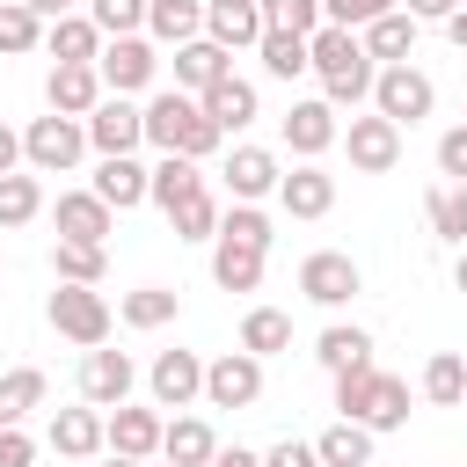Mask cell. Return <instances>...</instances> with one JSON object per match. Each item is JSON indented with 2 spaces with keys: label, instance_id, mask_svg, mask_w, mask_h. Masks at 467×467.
Segmentation results:
<instances>
[{
  "label": "cell",
  "instance_id": "8",
  "mask_svg": "<svg viewBox=\"0 0 467 467\" xmlns=\"http://www.w3.org/2000/svg\"><path fill=\"white\" fill-rule=\"evenodd\" d=\"M95 73H102V88H109V95H139V88H153L161 58H153V44H146V36H109V44H102V58H95Z\"/></svg>",
  "mask_w": 467,
  "mask_h": 467
},
{
  "label": "cell",
  "instance_id": "13",
  "mask_svg": "<svg viewBox=\"0 0 467 467\" xmlns=\"http://www.w3.org/2000/svg\"><path fill=\"white\" fill-rule=\"evenodd\" d=\"M146 387H153V409H190L204 394V358L197 350H161L153 372H146Z\"/></svg>",
  "mask_w": 467,
  "mask_h": 467
},
{
  "label": "cell",
  "instance_id": "56",
  "mask_svg": "<svg viewBox=\"0 0 467 467\" xmlns=\"http://www.w3.org/2000/svg\"><path fill=\"white\" fill-rule=\"evenodd\" d=\"M102 467H146V460H124V452H109V460H102Z\"/></svg>",
  "mask_w": 467,
  "mask_h": 467
},
{
  "label": "cell",
  "instance_id": "29",
  "mask_svg": "<svg viewBox=\"0 0 467 467\" xmlns=\"http://www.w3.org/2000/svg\"><path fill=\"white\" fill-rule=\"evenodd\" d=\"M44 394H51V379H44L36 365H15V372H0V423H29V416L44 409Z\"/></svg>",
  "mask_w": 467,
  "mask_h": 467
},
{
  "label": "cell",
  "instance_id": "40",
  "mask_svg": "<svg viewBox=\"0 0 467 467\" xmlns=\"http://www.w3.org/2000/svg\"><path fill=\"white\" fill-rule=\"evenodd\" d=\"M401 423H409V379H401V372H379L372 409H365V431L379 438V431H401Z\"/></svg>",
  "mask_w": 467,
  "mask_h": 467
},
{
  "label": "cell",
  "instance_id": "20",
  "mask_svg": "<svg viewBox=\"0 0 467 467\" xmlns=\"http://www.w3.org/2000/svg\"><path fill=\"white\" fill-rule=\"evenodd\" d=\"M88 190H95L109 212H131V204H146V197H153V168H139L131 153H117V161H102V168H95V182H88Z\"/></svg>",
  "mask_w": 467,
  "mask_h": 467
},
{
  "label": "cell",
  "instance_id": "48",
  "mask_svg": "<svg viewBox=\"0 0 467 467\" xmlns=\"http://www.w3.org/2000/svg\"><path fill=\"white\" fill-rule=\"evenodd\" d=\"M438 175H452V190H467V124H452L438 139Z\"/></svg>",
  "mask_w": 467,
  "mask_h": 467
},
{
  "label": "cell",
  "instance_id": "44",
  "mask_svg": "<svg viewBox=\"0 0 467 467\" xmlns=\"http://www.w3.org/2000/svg\"><path fill=\"white\" fill-rule=\"evenodd\" d=\"M146 7H153V0H88V22H95L102 36H139V29H146Z\"/></svg>",
  "mask_w": 467,
  "mask_h": 467
},
{
  "label": "cell",
  "instance_id": "42",
  "mask_svg": "<svg viewBox=\"0 0 467 467\" xmlns=\"http://www.w3.org/2000/svg\"><path fill=\"white\" fill-rule=\"evenodd\" d=\"M219 234H226V241H248V248H263V255H270V241H277V226H270L263 204H226Z\"/></svg>",
  "mask_w": 467,
  "mask_h": 467
},
{
  "label": "cell",
  "instance_id": "9",
  "mask_svg": "<svg viewBox=\"0 0 467 467\" xmlns=\"http://www.w3.org/2000/svg\"><path fill=\"white\" fill-rule=\"evenodd\" d=\"M131 379H139V372H131L124 350H109V343H102V350H80V401H88V409H124V401H131Z\"/></svg>",
  "mask_w": 467,
  "mask_h": 467
},
{
  "label": "cell",
  "instance_id": "38",
  "mask_svg": "<svg viewBox=\"0 0 467 467\" xmlns=\"http://www.w3.org/2000/svg\"><path fill=\"white\" fill-rule=\"evenodd\" d=\"M44 15H29L22 0H0V58H22V51H44Z\"/></svg>",
  "mask_w": 467,
  "mask_h": 467
},
{
  "label": "cell",
  "instance_id": "34",
  "mask_svg": "<svg viewBox=\"0 0 467 467\" xmlns=\"http://www.w3.org/2000/svg\"><path fill=\"white\" fill-rule=\"evenodd\" d=\"M197 190H204V175H197L190 153H161V161H153V204H161V212H175V204L197 197Z\"/></svg>",
  "mask_w": 467,
  "mask_h": 467
},
{
  "label": "cell",
  "instance_id": "1",
  "mask_svg": "<svg viewBox=\"0 0 467 467\" xmlns=\"http://www.w3.org/2000/svg\"><path fill=\"white\" fill-rule=\"evenodd\" d=\"M306 51H314V73H321V102H328V109H358V102L372 95L379 66H372V51H365L358 29L321 22V29L306 36Z\"/></svg>",
  "mask_w": 467,
  "mask_h": 467
},
{
  "label": "cell",
  "instance_id": "3",
  "mask_svg": "<svg viewBox=\"0 0 467 467\" xmlns=\"http://www.w3.org/2000/svg\"><path fill=\"white\" fill-rule=\"evenodd\" d=\"M44 314H51V328H58L66 343H80V350H102L109 328H117V314H109V299H102L95 285H58Z\"/></svg>",
  "mask_w": 467,
  "mask_h": 467
},
{
  "label": "cell",
  "instance_id": "6",
  "mask_svg": "<svg viewBox=\"0 0 467 467\" xmlns=\"http://www.w3.org/2000/svg\"><path fill=\"white\" fill-rule=\"evenodd\" d=\"M299 292H306L314 306H350V299L365 292V270H358L343 248H314V255L299 263Z\"/></svg>",
  "mask_w": 467,
  "mask_h": 467
},
{
  "label": "cell",
  "instance_id": "32",
  "mask_svg": "<svg viewBox=\"0 0 467 467\" xmlns=\"http://www.w3.org/2000/svg\"><path fill=\"white\" fill-rule=\"evenodd\" d=\"M314 452H321V467H372V431L336 416V423L314 438Z\"/></svg>",
  "mask_w": 467,
  "mask_h": 467
},
{
  "label": "cell",
  "instance_id": "36",
  "mask_svg": "<svg viewBox=\"0 0 467 467\" xmlns=\"http://www.w3.org/2000/svg\"><path fill=\"white\" fill-rule=\"evenodd\" d=\"M314 358H321V372H350V365H372V336L365 328H321V343H314Z\"/></svg>",
  "mask_w": 467,
  "mask_h": 467
},
{
  "label": "cell",
  "instance_id": "41",
  "mask_svg": "<svg viewBox=\"0 0 467 467\" xmlns=\"http://www.w3.org/2000/svg\"><path fill=\"white\" fill-rule=\"evenodd\" d=\"M36 212H44V182H36V175H22V168H15V175H0V234H7V226H29Z\"/></svg>",
  "mask_w": 467,
  "mask_h": 467
},
{
  "label": "cell",
  "instance_id": "5",
  "mask_svg": "<svg viewBox=\"0 0 467 467\" xmlns=\"http://www.w3.org/2000/svg\"><path fill=\"white\" fill-rule=\"evenodd\" d=\"M372 109L387 117V124H423L431 109H438V88H431V73H416V66H379V80H372Z\"/></svg>",
  "mask_w": 467,
  "mask_h": 467
},
{
  "label": "cell",
  "instance_id": "24",
  "mask_svg": "<svg viewBox=\"0 0 467 467\" xmlns=\"http://www.w3.org/2000/svg\"><path fill=\"white\" fill-rule=\"evenodd\" d=\"M226 73H234V51H219L212 36H197V44L175 51V88H182V95H204V88L226 80Z\"/></svg>",
  "mask_w": 467,
  "mask_h": 467
},
{
  "label": "cell",
  "instance_id": "37",
  "mask_svg": "<svg viewBox=\"0 0 467 467\" xmlns=\"http://www.w3.org/2000/svg\"><path fill=\"white\" fill-rule=\"evenodd\" d=\"M423 401H431V409L467 401V358H460V350H438V358L423 365Z\"/></svg>",
  "mask_w": 467,
  "mask_h": 467
},
{
  "label": "cell",
  "instance_id": "54",
  "mask_svg": "<svg viewBox=\"0 0 467 467\" xmlns=\"http://www.w3.org/2000/svg\"><path fill=\"white\" fill-rule=\"evenodd\" d=\"M445 36H452V51H467V7H452V15H445Z\"/></svg>",
  "mask_w": 467,
  "mask_h": 467
},
{
  "label": "cell",
  "instance_id": "55",
  "mask_svg": "<svg viewBox=\"0 0 467 467\" xmlns=\"http://www.w3.org/2000/svg\"><path fill=\"white\" fill-rule=\"evenodd\" d=\"M29 15H44V22H58V15H73V0H22Z\"/></svg>",
  "mask_w": 467,
  "mask_h": 467
},
{
  "label": "cell",
  "instance_id": "25",
  "mask_svg": "<svg viewBox=\"0 0 467 467\" xmlns=\"http://www.w3.org/2000/svg\"><path fill=\"white\" fill-rule=\"evenodd\" d=\"M197 102H204V117H212L219 131H241V124H255V80H241V73L212 80Z\"/></svg>",
  "mask_w": 467,
  "mask_h": 467
},
{
  "label": "cell",
  "instance_id": "15",
  "mask_svg": "<svg viewBox=\"0 0 467 467\" xmlns=\"http://www.w3.org/2000/svg\"><path fill=\"white\" fill-rule=\"evenodd\" d=\"M263 0H204V36L219 51H255L263 44Z\"/></svg>",
  "mask_w": 467,
  "mask_h": 467
},
{
  "label": "cell",
  "instance_id": "27",
  "mask_svg": "<svg viewBox=\"0 0 467 467\" xmlns=\"http://www.w3.org/2000/svg\"><path fill=\"white\" fill-rule=\"evenodd\" d=\"M212 452H219V431L204 416H175L161 431V460H175V467H212Z\"/></svg>",
  "mask_w": 467,
  "mask_h": 467
},
{
  "label": "cell",
  "instance_id": "57",
  "mask_svg": "<svg viewBox=\"0 0 467 467\" xmlns=\"http://www.w3.org/2000/svg\"><path fill=\"white\" fill-rule=\"evenodd\" d=\"M452 285H460V292H467V255H460V270H452Z\"/></svg>",
  "mask_w": 467,
  "mask_h": 467
},
{
  "label": "cell",
  "instance_id": "39",
  "mask_svg": "<svg viewBox=\"0 0 467 467\" xmlns=\"http://www.w3.org/2000/svg\"><path fill=\"white\" fill-rule=\"evenodd\" d=\"M219 197L212 190H197V197H182L175 212H168V226H175V241H219Z\"/></svg>",
  "mask_w": 467,
  "mask_h": 467
},
{
  "label": "cell",
  "instance_id": "47",
  "mask_svg": "<svg viewBox=\"0 0 467 467\" xmlns=\"http://www.w3.org/2000/svg\"><path fill=\"white\" fill-rule=\"evenodd\" d=\"M401 0H321V22H336V29H372L379 15H394Z\"/></svg>",
  "mask_w": 467,
  "mask_h": 467
},
{
  "label": "cell",
  "instance_id": "33",
  "mask_svg": "<svg viewBox=\"0 0 467 467\" xmlns=\"http://www.w3.org/2000/svg\"><path fill=\"white\" fill-rule=\"evenodd\" d=\"M263 73L270 80H299V73H314V51H306V36H292V29H263Z\"/></svg>",
  "mask_w": 467,
  "mask_h": 467
},
{
  "label": "cell",
  "instance_id": "35",
  "mask_svg": "<svg viewBox=\"0 0 467 467\" xmlns=\"http://www.w3.org/2000/svg\"><path fill=\"white\" fill-rule=\"evenodd\" d=\"M51 270H58V285H102L109 248H95V241H58V248H51Z\"/></svg>",
  "mask_w": 467,
  "mask_h": 467
},
{
  "label": "cell",
  "instance_id": "22",
  "mask_svg": "<svg viewBox=\"0 0 467 467\" xmlns=\"http://www.w3.org/2000/svg\"><path fill=\"white\" fill-rule=\"evenodd\" d=\"M44 51H51V66H95L102 58V29L88 15H58L44 29Z\"/></svg>",
  "mask_w": 467,
  "mask_h": 467
},
{
  "label": "cell",
  "instance_id": "4",
  "mask_svg": "<svg viewBox=\"0 0 467 467\" xmlns=\"http://www.w3.org/2000/svg\"><path fill=\"white\" fill-rule=\"evenodd\" d=\"M88 153V124L80 117H29V131H22V161L36 168V175H66L73 161Z\"/></svg>",
  "mask_w": 467,
  "mask_h": 467
},
{
  "label": "cell",
  "instance_id": "17",
  "mask_svg": "<svg viewBox=\"0 0 467 467\" xmlns=\"http://www.w3.org/2000/svg\"><path fill=\"white\" fill-rule=\"evenodd\" d=\"M336 139H343V124H336V109H328L321 95H314V102H292V109H285V146H292L299 161H321V153H328Z\"/></svg>",
  "mask_w": 467,
  "mask_h": 467
},
{
  "label": "cell",
  "instance_id": "11",
  "mask_svg": "<svg viewBox=\"0 0 467 467\" xmlns=\"http://www.w3.org/2000/svg\"><path fill=\"white\" fill-rule=\"evenodd\" d=\"M343 146H350V168H358V175H387V168L401 161V124H387L379 109H372V117H350V124H343Z\"/></svg>",
  "mask_w": 467,
  "mask_h": 467
},
{
  "label": "cell",
  "instance_id": "31",
  "mask_svg": "<svg viewBox=\"0 0 467 467\" xmlns=\"http://www.w3.org/2000/svg\"><path fill=\"white\" fill-rule=\"evenodd\" d=\"M241 350H248V358H277V350H292V314H285V306H248V321H241Z\"/></svg>",
  "mask_w": 467,
  "mask_h": 467
},
{
  "label": "cell",
  "instance_id": "23",
  "mask_svg": "<svg viewBox=\"0 0 467 467\" xmlns=\"http://www.w3.org/2000/svg\"><path fill=\"white\" fill-rule=\"evenodd\" d=\"M358 36H365L372 66H409V58H416V15H409V7L379 15V22H372V29H358Z\"/></svg>",
  "mask_w": 467,
  "mask_h": 467
},
{
  "label": "cell",
  "instance_id": "21",
  "mask_svg": "<svg viewBox=\"0 0 467 467\" xmlns=\"http://www.w3.org/2000/svg\"><path fill=\"white\" fill-rule=\"evenodd\" d=\"M161 431H168L161 409H131V401L109 409V452H124V460H153L161 452Z\"/></svg>",
  "mask_w": 467,
  "mask_h": 467
},
{
  "label": "cell",
  "instance_id": "30",
  "mask_svg": "<svg viewBox=\"0 0 467 467\" xmlns=\"http://www.w3.org/2000/svg\"><path fill=\"white\" fill-rule=\"evenodd\" d=\"M175 306H182V292H168V285H139V292L117 299V321H124V328H168Z\"/></svg>",
  "mask_w": 467,
  "mask_h": 467
},
{
  "label": "cell",
  "instance_id": "59",
  "mask_svg": "<svg viewBox=\"0 0 467 467\" xmlns=\"http://www.w3.org/2000/svg\"><path fill=\"white\" fill-rule=\"evenodd\" d=\"M460 7H467V0H460Z\"/></svg>",
  "mask_w": 467,
  "mask_h": 467
},
{
  "label": "cell",
  "instance_id": "7",
  "mask_svg": "<svg viewBox=\"0 0 467 467\" xmlns=\"http://www.w3.org/2000/svg\"><path fill=\"white\" fill-rule=\"evenodd\" d=\"M204 401L212 409H255L263 401V358H248V350L212 358L204 365Z\"/></svg>",
  "mask_w": 467,
  "mask_h": 467
},
{
  "label": "cell",
  "instance_id": "45",
  "mask_svg": "<svg viewBox=\"0 0 467 467\" xmlns=\"http://www.w3.org/2000/svg\"><path fill=\"white\" fill-rule=\"evenodd\" d=\"M423 212H431V226H438L445 241H460V248H467V190H452V182H445V190H431V197H423Z\"/></svg>",
  "mask_w": 467,
  "mask_h": 467
},
{
  "label": "cell",
  "instance_id": "16",
  "mask_svg": "<svg viewBox=\"0 0 467 467\" xmlns=\"http://www.w3.org/2000/svg\"><path fill=\"white\" fill-rule=\"evenodd\" d=\"M102 95H109V88H102L95 66H51V80H44V102H51L58 117H80V124L102 109Z\"/></svg>",
  "mask_w": 467,
  "mask_h": 467
},
{
  "label": "cell",
  "instance_id": "2",
  "mask_svg": "<svg viewBox=\"0 0 467 467\" xmlns=\"http://www.w3.org/2000/svg\"><path fill=\"white\" fill-rule=\"evenodd\" d=\"M219 139H226V131L204 117V102H197V95H182V88H161V95L146 102V146L204 161V153H219Z\"/></svg>",
  "mask_w": 467,
  "mask_h": 467
},
{
  "label": "cell",
  "instance_id": "52",
  "mask_svg": "<svg viewBox=\"0 0 467 467\" xmlns=\"http://www.w3.org/2000/svg\"><path fill=\"white\" fill-rule=\"evenodd\" d=\"M212 467H263V452H248V445H219Z\"/></svg>",
  "mask_w": 467,
  "mask_h": 467
},
{
  "label": "cell",
  "instance_id": "14",
  "mask_svg": "<svg viewBox=\"0 0 467 467\" xmlns=\"http://www.w3.org/2000/svg\"><path fill=\"white\" fill-rule=\"evenodd\" d=\"M51 452L58 460H95V452H109V416L102 409H51Z\"/></svg>",
  "mask_w": 467,
  "mask_h": 467
},
{
  "label": "cell",
  "instance_id": "43",
  "mask_svg": "<svg viewBox=\"0 0 467 467\" xmlns=\"http://www.w3.org/2000/svg\"><path fill=\"white\" fill-rule=\"evenodd\" d=\"M372 387H379V365H350V372H336V409H343V423H365Z\"/></svg>",
  "mask_w": 467,
  "mask_h": 467
},
{
  "label": "cell",
  "instance_id": "12",
  "mask_svg": "<svg viewBox=\"0 0 467 467\" xmlns=\"http://www.w3.org/2000/svg\"><path fill=\"white\" fill-rule=\"evenodd\" d=\"M219 175H226L234 204H263V197H277V182H285V168H277V153H270V146H234Z\"/></svg>",
  "mask_w": 467,
  "mask_h": 467
},
{
  "label": "cell",
  "instance_id": "28",
  "mask_svg": "<svg viewBox=\"0 0 467 467\" xmlns=\"http://www.w3.org/2000/svg\"><path fill=\"white\" fill-rule=\"evenodd\" d=\"M146 29H153L161 44L182 51V44L204 36V0H153V7H146Z\"/></svg>",
  "mask_w": 467,
  "mask_h": 467
},
{
  "label": "cell",
  "instance_id": "19",
  "mask_svg": "<svg viewBox=\"0 0 467 467\" xmlns=\"http://www.w3.org/2000/svg\"><path fill=\"white\" fill-rule=\"evenodd\" d=\"M51 219H58V241H109V204L95 197V190H58V204H51Z\"/></svg>",
  "mask_w": 467,
  "mask_h": 467
},
{
  "label": "cell",
  "instance_id": "18",
  "mask_svg": "<svg viewBox=\"0 0 467 467\" xmlns=\"http://www.w3.org/2000/svg\"><path fill=\"white\" fill-rule=\"evenodd\" d=\"M277 204H285L292 219H328V212H336V175H328L321 161H299V168L277 182Z\"/></svg>",
  "mask_w": 467,
  "mask_h": 467
},
{
  "label": "cell",
  "instance_id": "49",
  "mask_svg": "<svg viewBox=\"0 0 467 467\" xmlns=\"http://www.w3.org/2000/svg\"><path fill=\"white\" fill-rule=\"evenodd\" d=\"M0 467H36V438L22 423H0Z\"/></svg>",
  "mask_w": 467,
  "mask_h": 467
},
{
  "label": "cell",
  "instance_id": "53",
  "mask_svg": "<svg viewBox=\"0 0 467 467\" xmlns=\"http://www.w3.org/2000/svg\"><path fill=\"white\" fill-rule=\"evenodd\" d=\"M452 7H460V0H409V15H416V22H445Z\"/></svg>",
  "mask_w": 467,
  "mask_h": 467
},
{
  "label": "cell",
  "instance_id": "26",
  "mask_svg": "<svg viewBox=\"0 0 467 467\" xmlns=\"http://www.w3.org/2000/svg\"><path fill=\"white\" fill-rule=\"evenodd\" d=\"M212 285L219 292H255L263 285V248H248V241H212Z\"/></svg>",
  "mask_w": 467,
  "mask_h": 467
},
{
  "label": "cell",
  "instance_id": "50",
  "mask_svg": "<svg viewBox=\"0 0 467 467\" xmlns=\"http://www.w3.org/2000/svg\"><path fill=\"white\" fill-rule=\"evenodd\" d=\"M263 467H321V452H314L306 438H285V445H270V452H263Z\"/></svg>",
  "mask_w": 467,
  "mask_h": 467
},
{
  "label": "cell",
  "instance_id": "51",
  "mask_svg": "<svg viewBox=\"0 0 467 467\" xmlns=\"http://www.w3.org/2000/svg\"><path fill=\"white\" fill-rule=\"evenodd\" d=\"M15 168H22V131L0 124V175H15Z\"/></svg>",
  "mask_w": 467,
  "mask_h": 467
},
{
  "label": "cell",
  "instance_id": "58",
  "mask_svg": "<svg viewBox=\"0 0 467 467\" xmlns=\"http://www.w3.org/2000/svg\"><path fill=\"white\" fill-rule=\"evenodd\" d=\"M161 467H175V460H161Z\"/></svg>",
  "mask_w": 467,
  "mask_h": 467
},
{
  "label": "cell",
  "instance_id": "10",
  "mask_svg": "<svg viewBox=\"0 0 467 467\" xmlns=\"http://www.w3.org/2000/svg\"><path fill=\"white\" fill-rule=\"evenodd\" d=\"M146 139V109L131 102V95H102V109L88 117V146L102 153V161H117V153H131Z\"/></svg>",
  "mask_w": 467,
  "mask_h": 467
},
{
  "label": "cell",
  "instance_id": "46",
  "mask_svg": "<svg viewBox=\"0 0 467 467\" xmlns=\"http://www.w3.org/2000/svg\"><path fill=\"white\" fill-rule=\"evenodd\" d=\"M263 22L292 29V36H314L321 29V0H263Z\"/></svg>",
  "mask_w": 467,
  "mask_h": 467
}]
</instances>
